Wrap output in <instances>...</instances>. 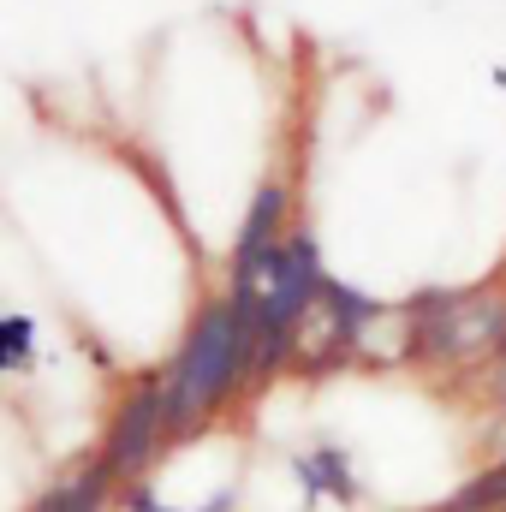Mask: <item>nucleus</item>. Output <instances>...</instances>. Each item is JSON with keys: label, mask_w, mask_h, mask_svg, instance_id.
<instances>
[{"label": "nucleus", "mask_w": 506, "mask_h": 512, "mask_svg": "<svg viewBox=\"0 0 506 512\" xmlns=\"http://www.w3.org/2000/svg\"><path fill=\"white\" fill-rule=\"evenodd\" d=\"M251 382H256V310H251V298L221 292V298H209L191 316L179 352L155 376L173 441L197 435L215 411L233 405V393H245Z\"/></svg>", "instance_id": "nucleus-1"}, {"label": "nucleus", "mask_w": 506, "mask_h": 512, "mask_svg": "<svg viewBox=\"0 0 506 512\" xmlns=\"http://www.w3.org/2000/svg\"><path fill=\"white\" fill-rule=\"evenodd\" d=\"M286 471L298 477V489H304L310 501H340V507H352V501H358V465H352V459H346V447H334V441H322V447L298 453Z\"/></svg>", "instance_id": "nucleus-3"}, {"label": "nucleus", "mask_w": 506, "mask_h": 512, "mask_svg": "<svg viewBox=\"0 0 506 512\" xmlns=\"http://www.w3.org/2000/svg\"><path fill=\"white\" fill-rule=\"evenodd\" d=\"M114 477L102 471V465H90V471H78V477H66V483H54L48 489V501L36 512H102L108 501H114Z\"/></svg>", "instance_id": "nucleus-4"}, {"label": "nucleus", "mask_w": 506, "mask_h": 512, "mask_svg": "<svg viewBox=\"0 0 506 512\" xmlns=\"http://www.w3.org/2000/svg\"><path fill=\"white\" fill-rule=\"evenodd\" d=\"M173 447V429H167V411H161V387L155 376L149 382H137L114 405V417H108V429H102V471L114 477V483H137L149 465H161V453Z\"/></svg>", "instance_id": "nucleus-2"}]
</instances>
